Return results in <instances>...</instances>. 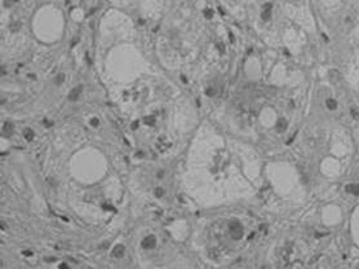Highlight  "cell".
Listing matches in <instances>:
<instances>
[{
  "instance_id": "4316f807",
  "label": "cell",
  "mask_w": 359,
  "mask_h": 269,
  "mask_svg": "<svg viewBox=\"0 0 359 269\" xmlns=\"http://www.w3.org/2000/svg\"><path fill=\"white\" fill-rule=\"evenodd\" d=\"M141 157H144V153H137V158H141Z\"/></svg>"
},
{
  "instance_id": "cb8c5ba5",
  "label": "cell",
  "mask_w": 359,
  "mask_h": 269,
  "mask_svg": "<svg viewBox=\"0 0 359 269\" xmlns=\"http://www.w3.org/2000/svg\"><path fill=\"white\" fill-rule=\"evenodd\" d=\"M58 267H60V268H69V265H67V264H60Z\"/></svg>"
},
{
  "instance_id": "6da1fadb",
  "label": "cell",
  "mask_w": 359,
  "mask_h": 269,
  "mask_svg": "<svg viewBox=\"0 0 359 269\" xmlns=\"http://www.w3.org/2000/svg\"><path fill=\"white\" fill-rule=\"evenodd\" d=\"M345 79L351 90L359 92V49L351 53L345 69Z\"/></svg>"
},
{
  "instance_id": "ffe728a7",
  "label": "cell",
  "mask_w": 359,
  "mask_h": 269,
  "mask_svg": "<svg viewBox=\"0 0 359 269\" xmlns=\"http://www.w3.org/2000/svg\"><path fill=\"white\" fill-rule=\"evenodd\" d=\"M355 136H357V140H358L359 143V122L358 124H357V129H355Z\"/></svg>"
},
{
  "instance_id": "7402d4cb",
  "label": "cell",
  "mask_w": 359,
  "mask_h": 269,
  "mask_svg": "<svg viewBox=\"0 0 359 269\" xmlns=\"http://www.w3.org/2000/svg\"><path fill=\"white\" fill-rule=\"evenodd\" d=\"M132 129H133V130H137V129H139V122L133 123V126H132Z\"/></svg>"
},
{
  "instance_id": "8992f818",
  "label": "cell",
  "mask_w": 359,
  "mask_h": 269,
  "mask_svg": "<svg viewBox=\"0 0 359 269\" xmlns=\"http://www.w3.org/2000/svg\"><path fill=\"white\" fill-rule=\"evenodd\" d=\"M229 232H230V235H231V237H233L234 240H241V238L243 237V227H242V224L238 223V221L230 223Z\"/></svg>"
},
{
  "instance_id": "8fae6325",
  "label": "cell",
  "mask_w": 359,
  "mask_h": 269,
  "mask_svg": "<svg viewBox=\"0 0 359 269\" xmlns=\"http://www.w3.org/2000/svg\"><path fill=\"white\" fill-rule=\"evenodd\" d=\"M13 131H15V127H13L12 123H4V126H3V133H4V135L11 136V135L13 133Z\"/></svg>"
},
{
  "instance_id": "52a82bcc",
  "label": "cell",
  "mask_w": 359,
  "mask_h": 269,
  "mask_svg": "<svg viewBox=\"0 0 359 269\" xmlns=\"http://www.w3.org/2000/svg\"><path fill=\"white\" fill-rule=\"evenodd\" d=\"M156 246V237L150 235V236L145 237L141 242V247L145 250H153Z\"/></svg>"
},
{
  "instance_id": "9c48e42d",
  "label": "cell",
  "mask_w": 359,
  "mask_h": 269,
  "mask_svg": "<svg viewBox=\"0 0 359 269\" xmlns=\"http://www.w3.org/2000/svg\"><path fill=\"white\" fill-rule=\"evenodd\" d=\"M341 1L343 0H320L323 7H326V8H335Z\"/></svg>"
},
{
  "instance_id": "484cf974",
  "label": "cell",
  "mask_w": 359,
  "mask_h": 269,
  "mask_svg": "<svg viewBox=\"0 0 359 269\" xmlns=\"http://www.w3.org/2000/svg\"><path fill=\"white\" fill-rule=\"evenodd\" d=\"M76 43H78V39H74L73 44H72V47H74V46H75Z\"/></svg>"
},
{
  "instance_id": "30bf717a",
  "label": "cell",
  "mask_w": 359,
  "mask_h": 269,
  "mask_svg": "<svg viewBox=\"0 0 359 269\" xmlns=\"http://www.w3.org/2000/svg\"><path fill=\"white\" fill-rule=\"evenodd\" d=\"M124 253H126V247L123 245H116L114 249H113L111 255H113L114 258H122Z\"/></svg>"
},
{
  "instance_id": "ac0fdd59",
  "label": "cell",
  "mask_w": 359,
  "mask_h": 269,
  "mask_svg": "<svg viewBox=\"0 0 359 269\" xmlns=\"http://www.w3.org/2000/svg\"><path fill=\"white\" fill-rule=\"evenodd\" d=\"M204 16L207 17V18H211L212 17V11L211 9H205L204 11Z\"/></svg>"
},
{
  "instance_id": "7c38bea8",
  "label": "cell",
  "mask_w": 359,
  "mask_h": 269,
  "mask_svg": "<svg viewBox=\"0 0 359 269\" xmlns=\"http://www.w3.org/2000/svg\"><path fill=\"white\" fill-rule=\"evenodd\" d=\"M24 138L26 141H33L34 138H35V133H34V131L32 129H26L24 131Z\"/></svg>"
},
{
  "instance_id": "277c9868",
  "label": "cell",
  "mask_w": 359,
  "mask_h": 269,
  "mask_svg": "<svg viewBox=\"0 0 359 269\" xmlns=\"http://www.w3.org/2000/svg\"><path fill=\"white\" fill-rule=\"evenodd\" d=\"M323 221L327 225H335L341 221V211L337 206H327L323 211Z\"/></svg>"
},
{
  "instance_id": "7a4b0ae2",
  "label": "cell",
  "mask_w": 359,
  "mask_h": 269,
  "mask_svg": "<svg viewBox=\"0 0 359 269\" xmlns=\"http://www.w3.org/2000/svg\"><path fill=\"white\" fill-rule=\"evenodd\" d=\"M331 149H332V153L337 157H344L349 152L351 141L344 131L337 130L334 132L332 141H331Z\"/></svg>"
},
{
  "instance_id": "4fadbf2b",
  "label": "cell",
  "mask_w": 359,
  "mask_h": 269,
  "mask_svg": "<svg viewBox=\"0 0 359 269\" xmlns=\"http://www.w3.org/2000/svg\"><path fill=\"white\" fill-rule=\"evenodd\" d=\"M144 122H145V124H147V126H154V124H156V118H153V117L150 115V117H147V118L144 119Z\"/></svg>"
},
{
  "instance_id": "9a60e30c",
  "label": "cell",
  "mask_w": 359,
  "mask_h": 269,
  "mask_svg": "<svg viewBox=\"0 0 359 269\" xmlns=\"http://www.w3.org/2000/svg\"><path fill=\"white\" fill-rule=\"evenodd\" d=\"M64 81H65V75L60 74V75H57V78H56V84H62Z\"/></svg>"
},
{
  "instance_id": "5b68a950",
  "label": "cell",
  "mask_w": 359,
  "mask_h": 269,
  "mask_svg": "<svg viewBox=\"0 0 359 269\" xmlns=\"http://www.w3.org/2000/svg\"><path fill=\"white\" fill-rule=\"evenodd\" d=\"M351 235H353L354 241L357 242V245L359 246V206L351 218Z\"/></svg>"
},
{
  "instance_id": "3957f363",
  "label": "cell",
  "mask_w": 359,
  "mask_h": 269,
  "mask_svg": "<svg viewBox=\"0 0 359 269\" xmlns=\"http://www.w3.org/2000/svg\"><path fill=\"white\" fill-rule=\"evenodd\" d=\"M322 171L328 178H336L337 175H340V164H339V161H336L335 158H332V157L326 158L322 162Z\"/></svg>"
},
{
  "instance_id": "44dd1931",
  "label": "cell",
  "mask_w": 359,
  "mask_h": 269,
  "mask_svg": "<svg viewBox=\"0 0 359 269\" xmlns=\"http://www.w3.org/2000/svg\"><path fill=\"white\" fill-rule=\"evenodd\" d=\"M25 256H32L33 255V253L32 251H27V250H25L24 253Z\"/></svg>"
},
{
  "instance_id": "5bb4252c",
  "label": "cell",
  "mask_w": 359,
  "mask_h": 269,
  "mask_svg": "<svg viewBox=\"0 0 359 269\" xmlns=\"http://www.w3.org/2000/svg\"><path fill=\"white\" fill-rule=\"evenodd\" d=\"M154 193H156V198H161V197H163L164 190L162 188H156V190H154Z\"/></svg>"
},
{
  "instance_id": "603a6c76",
  "label": "cell",
  "mask_w": 359,
  "mask_h": 269,
  "mask_svg": "<svg viewBox=\"0 0 359 269\" xmlns=\"http://www.w3.org/2000/svg\"><path fill=\"white\" fill-rule=\"evenodd\" d=\"M163 176H164V171L158 172V178H159V179H162V178H163Z\"/></svg>"
},
{
  "instance_id": "2e32d148",
  "label": "cell",
  "mask_w": 359,
  "mask_h": 269,
  "mask_svg": "<svg viewBox=\"0 0 359 269\" xmlns=\"http://www.w3.org/2000/svg\"><path fill=\"white\" fill-rule=\"evenodd\" d=\"M20 27H21V24H20V22H16V24H13L11 26V30H12L13 33H16V32H18V29H20Z\"/></svg>"
},
{
  "instance_id": "d4e9b609",
  "label": "cell",
  "mask_w": 359,
  "mask_h": 269,
  "mask_svg": "<svg viewBox=\"0 0 359 269\" xmlns=\"http://www.w3.org/2000/svg\"><path fill=\"white\" fill-rule=\"evenodd\" d=\"M207 95H208V96H212V95H213V91H212V90H208V91H207Z\"/></svg>"
},
{
  "instance_id": "ba28073f",
  "label": "cell",
  "mask_w": 359,
  "mask_h": 269,
  "mask_svg": "<svg viewBox=\"0 0 359 269\" xmlns=\"http://www.w3.org/2000/svg\"><path fill=\"white\" fill-rule=\"evenodd\" d=\"M82 90V86H78V87H75L74 90L70 91V93H69V100H70V101H78V98H81Z\"/></svg>"
},
{
  "instance_id": "e0dca14e",
  "label": "cell",
  "mask_w": 359,
  "mask_h": 269,
  "mask_svg": "<svg viewBox=\"0 0 359 269\" xmlns=\"http://www.w3.org/2000/svg\"><path fill=\"white\" fill-rule=\"evenodd\" d=\"M90 124L92 126V127H98L100 121H98L97 118H92V119H90Z\"/></svg>"
},
{
  "instance_id": "d6986e66",
  "label": "cell",
  "mask_w": 359,
  "mask_h": 269,
  "mask_svg": "<svg viewBox=\"0 0 359 269\" xmlns=\"http://www.w3.org/2000/svg\"><path fill=\"white\" fill-rule=\"evenodd\" d=\"M17 1H18V0H7L6 4L9 7V6H12V4H16Z\"/></svg>"
}]
</instances>
